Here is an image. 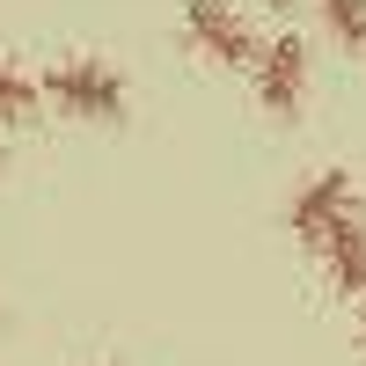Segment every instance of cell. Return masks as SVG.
<instances>
[{
    "label": "cell",
    "mask_w": 366,
    "mask_h": 366,
    "mask_svg": "<svg viewBox=\"0 0 366 366\" xmlns=\"http://www.w3.org/2000/svg\"><path fill=\"white\" fill-rule=\"evenodd\" d=\"M37 96L59 103L66 117H81V125H125V110H132V81L117 74L110 59H96V51H66V59H51V66H44Z\"/></svg>",
    "instance_id": "obj_1"
},
{
    "label": "cell",
    "mask_w": 366,
    "mask_h": 366,
    "mask_svg": "<svg viewBox=\"0 0 366 366\" xmlns=\"http://www.w3.org/2000/svg\"><path fill=\"white\" fill-rule=\"evenodd\" d=\"M345 220H366V198H359L352 169H315V176L293 191V205H286V227H293L300 249H315V242H322L330 227H345Z\"/></svg>",
    "instance_id": "obj_2"
},
{
    "label": "cell",
    "mask_w": 366,
    "mask_h": 366,
    "mask_svg": "<svg viewBox=\"0 0 366 366\" xmlns=\"http://www.w3.org/2000/svg\"><path fill=\"white\" fill-rule=\"evenodd\" d=\"M249 81H257V103H264L271 117H300V103H308V44H300L293 29L257 37Z\"/></svg>",
    "instance_id": "obj_3"
},
{
    "label": "cell",
    "mask_w": 366,
    "mask_h": 366,
    "mask_svg": "<svg viewBox=\"0 0 366 366\" xmlns=\"http://www.w3.org/2000/svg\"><path fill=\"white\" fill-rule=\"evenodd\" d=\"M183 37L212 66H249L257 59V29H249V15L234 0H183Z\"/></svg>",
    "instance_id": "obj_4"
},
{
    "label": "cell",
    "mask_w": 366,
    "mask_h": 366,
    "mask_svg": "<svg viewBox=\"0 0 366 366\" xmlns=\"http://www.w3.org/2000/svg\"><path fill=\"white\" fill-rule=\"evenodd\" d=\"M315 264H322V286L337 300H366V220H345L315 242Z\"/></svg>",
    "instance_id": "obj_5"
},
{
    "label": "cell",
    "mask_w": 366,
    "mask_h": 366,
    "mask_svg": "<svg viewBox=\"0 0 366 366\" xmlns=\"http://www.w3.org/2000/svg\"><path fill=\"white\" fill-rule=\"evenodd\" d=\"M37 74L29 66H15L8 51H0V125H37Z\"/></svg>",
    "instance_id": "obj_6"
},
{
    "label": "cell",
    "mask_w": 366,
    "mask_h": 366,
    "mask_svg": "<svg viewBox=\"0 0 366 366\" xmlns=\"http://www.w3.org/2000/svg\"><path fill=\"white\" fill-rule=\"evenodd\" d=\"M322 8V29H330V44L366 59V0H315Z\"/></svg>",
    "instance_id": "obj_7"
},
{
    "label": "cell",
    "mask_w": 366,
    "mask_h": 366,
    "mask_svg": "<svg viewBox=\"0 0 366 366\" xmlns=\"http://www.w3.org/2000/svg\"><path fill=\"white\" fill-rule=\"evenodd\" d=\"M264 8H293V0H264Z\"/></svg>",
    "instance_id": "obj_8"
},
{
    "label": "cell",
    "mask_w": 366,
    "mask_h": 366,
    "mask_svg": "<svg viewBox=\"0 0 366 366\" xmlns=\"http://www.w3.org/2000/svg\"><path fill=\"white\" fill-rule=\"evenodd\" d=\"M359 330H366V300H359Z\"/></svg>",
    "instance_id": "obj_9"
}]
</instances>
